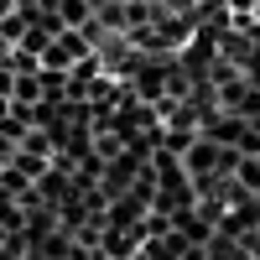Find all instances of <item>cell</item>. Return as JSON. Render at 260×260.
<instances>
[{
    "label": "cell",
    "instance_id": "1",
    "mask_svg": "<svg viewBox=\"0 0 260 260\" xmlns=\"http://www.w3.org/2000/svg\"><path fill=\"white\" fill-rule=\"evenodd\" d=\"M234 177H240V187H245V192H260V151L240 156V172H234Z\"/></svg>",
    "mask_w": 260,
    "mask_h": 260
},
{
    "label": "cell",
    "instance_id": "2",
    "mask_svg": "<svg viewBox=\"0 0 260 260\" xmlns=\"http://www.w3.org/2000/svg\"><path fill=\"white\" fill-rule=\"evenodd\" d=\"M11 156H16V146H11L6 136H0V161H11Z\"/></svg>",
    "mask_w": 260,
    "mask_h": 260
}]
</instances>
